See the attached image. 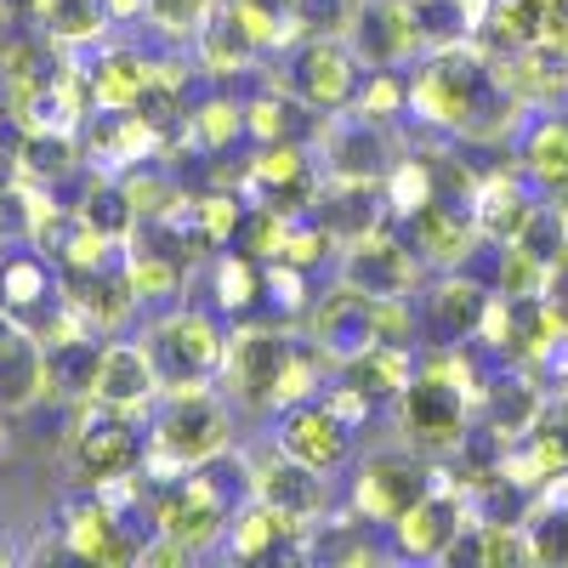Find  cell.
Masks as SVG:
<instances>
[{
    "label": "cell",
    "mask_w": 568,
    "mask_h": 568,
    "mask_svg": "<svg viewBox=\"0 0 568 568\" xmlns=\"http://www.w3.org/2000/svg\"><path fill=\"white\" fill-rule=\"evenodd\" d=\"M160 364L149 353V342H103L98 353V375H91V398L114 404V409H142L160 398Z\"/></svg>",
    "instance_id": "obj_11"
},
{
    "label": "cell",
    "mask_w": 568,
    "mask_h": 568,
    "mask_svg": "<svg viewBox=\"0 0 568 568\" xmlns=\"http://www.w3.org/2000/svg\"><path fill=\"white\" fill-rule=\"evenodd\" d=\"M313 342H318V353H329L336 364H347L353 353L375 347V296L342 284L329 302L313 307Z\"/></svg>",
    "instance_id": "obj_15"
},
{
    "label": "cell",
    "mask_w": 568,
    "mask_h": 568,
    "mask_svg": "<svg viewBox=\"0 0 568 568\" xmlns=\"http://www.w3.org/2000/svg\"><path fill=\"white\" fill-rule=\"evenodd\" d=\"M142 18H149L160 34H171V40H194L216 18V0H149Z\"/></svg>",
    "instance_id": "obj_27"
},
{
    "label": "cell",
    "mask_w": 568,
    "mask_h": 568,
    "mask_svg": "<svg viewBox=\"0 0 568 568\" xmlns=\"http://www.w3.org/2000/svg\"><path fill=\"white\" fill-rule=\"evenodd\" d=\"M433 471H426L415 455H404V449H387V455H369L364 466H358V484H353V506H358V524H382V529H393L398 517L433 489L426 484Z\"/></svg>",
    "instance_id": "obj_4"
},
{
    "label": "cell",
    "mask_w": 568,
    "mask_h": 568,
    "mask_svg": "<svg viewBox=\"0 0 568 568\" xmlns=\"http://www.w3.org/2000/svg\"><path fill=\"white\" fill-rule=\"evenodd\" d=\"M296 535H307L302 517H291V511H278V506H267V500L251 495V506H245V511H233V524H227V551H233V557H245V562H256V557L291 551Z\"/></svg>",
    "instance_id": "obj_17"
},
{
    "label": "cell",
    "mask_w": 568,
    "mask_h": 568,
    "mask_svg": "<svg viewBox=\"0 0 568 568\" xmlns=\"http://www.w3.org/2000/svg\"><path fill=\"white\" fill-rule=\"evenodd\" d=\"M18 176H29V182H63V176H74V165H80V149H74V136L69 131H23L18 136Z\"/></svg>",
    "instance_id": "obj_23"
},
{
    "label": "cell",
    "mask_w": 568,
    "mask_h": 568,
    "mask_svg": "<svg viewBox=\"0 0 568 568\" xmlns=\"http://www.w3.org/2000/svg\"><path fill=\"white\" fill-rule=\"evenodd\" d=\"M136 409H114V404H98L91 398V409L80 415L74 438H69V455H74V478L103 489V484H125L142 471V455H149V444H142L136 433Z\"/></svg>",
    "instance_id": "obj_2"
},
{
    "label": "cell",
    "mask_w": 568,
    "mask_h": 568,
    "mask_svg": "<svg viewBox=\"0 0 568 568\" xmlns=\"http://www.w3.org/2000/svg\"><path fill=\"white\" fill-rule=\"evenodd\" d=\"M194 52H200V69L205 74H240V69H251V58L262 52V45L251 40V29L233 18V12H222V18H211L200 34H194Z\"/></svg>",
    "instance_id": "obj_22"
},
{
    "label": "cell",
    "mask_w": 568,
    "mask_h": 568,
    "mask_svg": "<svg viewBox=\"0 0 568 568\" xmlns=\"http://www.w3.org/2000/svg\"><path fill=\"white\" fill-rule=\"evenodd\" d=\"M251 495L267 500V506H278V511H291V517H302L307 529H313V517H318L324 500H329L324 471L307 466V460H296L291 449H278L273 460L251 466Z\"/></svg>",
    "instance_id": "obj_13"
},
{
    "label": "cell",
    "mask_w": 568,
    "mask_h": 568,
    "mask_svg": "<svg viewBox=\"0 0 568 568\" xmlns=\"http://www.w3.org/2000/svg\"><path fill=\"white\" fill-rule=\"evenodd\" d=\"M353 109H358L364 120H375V125H387V120L409 114V80H404L398 69H375V74H364Z\"/></svg>",
    "instance_id": "obj_25"
},
{
    "label": "cell",
    "mask_w": 568,
    "mask_h": 568,
    "mask_svg": "<svg viewBox=\"0 0 568 568\" xmlns=\"http://www.w3.org/2000/svg\"><path fill=\"white\" fill-rule=\"evenodd\" d=\"M52 267L34 251H7L0 256V307L7 313H34V307H52Z\"/></svg>",
    "instance_id": "obj_21"
},
{
    "label": "cell",
    "mask_w": 568,
    "mask_h": 568,
    "mask_svg": "<svg viewBox=\"0 0 568 568\" xmlns=\"http://www.w3.org/2000/svg\"><path fill=\"white\" fill-rule=\"evenodd\" d=\"M393 165H387V136L375 120L353 114L329 131V176H375L382 182Z\"/></svg>",
    "instance_id": "obj_18"
},
{
    "label": "cell",
    "mask_w": 568,
    "mask_h": 568,
    "mask_svg": "<svg viewBox=\"0 0 568 568\" xmlns=\"http://www.w3.org/2000/svg\"><path fill=\"white\" fill-rule=\"evenodd\" d=\"M398 404H404L409 438H415L420 449H449V444L466 438V404H471V398H466V387L449 382V375H438V369L415 375Z\"/></svg>",
    "instance_id": "obj_6"
},
{
    "label": "cell",
    "mask_w": 568,
    "mask_h": 568,
    "mask_svg": "<svg viewBox=\"0 0 568 568\" xmlns=\"http://www.w3.org/2000/svg\"><path fill=\"white\" fill-rule=\"evenodd\" d=\"M342 375L353 387H364L369 398H404V387L415 382V364H409V347H393V342H375L364 353H353L342 364Z\"/></svg>",
    "instance_id": "obj_20"
},
{
    "label": "cell",
    "mask_w": 568,
    "mask_h": 568,
    "mask_svg": "<svg viewBox=\"0 0 568 568\" xmlns=\"http://www.w3.org/2000/svg\"><path fill=\"white\" fill-rule=\"evenodd\" d=\"M466 524H471V517H466V500L455 489H426L393 524V540H398L404 557H444Z\"/></svg>",
    "instance_id": "obj_14"
},
{
    "label": "cell",
    "mask_w": 568,
    "mask_h": 568,
    "mask_svg": "<svg viewBox=\"0 0 568 568\" xmlns=\"http://www.w3.org/2000/svg\"><path fill=\"white\" fill-rule=\"evenodd\" d=\"M240 136H251V125H245V109L227 103V98H211L187 114V142H194L200 154H227Z\"/></svg>",
    "instance_id": "obj_24"
},
{
    "label": "cell",
    "mask_w": 568,
    "mask_h": 568,
    "mask_svg": "<svg viewBox=\"0 0 568 568\" xmlns=\"http://www.w3.org/2000/svg\"><path fill=\"white\" fill-rule=\"evenodd\" d=\"M154 85V58L114 45L91 63V91H98V109H136V98Z\"/></svg>",
    "instance_id": "obj_19"
},
{
    "label": "cell",
    "mask_w": 568,
    "mask_h": 568,
    "mask_svg": "<svg viewBox=\"0 0 568 568\" xmlns=\"http://www.w3.org/2000/svg\"><path fill=\"white\" fill-rule=\"evenodd\" d=\"M291 336L284 329H240V336H227V382L240 393L251 409H273V393H278V369L291 358Z\"/></svg>",
    "instance_id": "obj_9"
},
{
    "label": "cell",
    "mask_w": 568,
    "mask_h": 568,
    "mask_svg": "<svg viewBox=\"0 0 568 568\" xmlns=\"http://www.w3.org/2000/svg\"><path fill=\"white\" fill-rule=\"evenodd\" d=\"M278 449H291L296 460H307L318 471H336L353 455V426H342L329 415L324 398H307V404H291L278 415Z\"/></svg>",
    "instance_id": "obj_12"
},
{
    "label": "cell",
    "mask_w": 568,
    "mask_h": 568,
    "mask_svg": "<svg viewBox=\"0 0 568 568\" xmlns=\"http://www.w3.org/2000/svg\"><path fill=\"white\" fill-rule=\"evenodd\" d=\"M524 160L546 187H568V120H546L535 131V142L524 149Z\"/></svg>",
    "instance_id": "obj_26"
},
{
    "label": "cell",
    "mask_w": 568,
    "mask_h": 568,
    "mask_svg": "<svg viewBox=\"0 0 568 568\" xmlns=\"http://www.w3.org/2000/svg\"><path fill=\"white\" fill-rule=\"evenodd\" d=\"M489 291L484 284H471L460 273H449L433 296H426V324H433L438 347H460V342H478V329L489 318Z\"/></svg>",
    "instance_id": "obj_16"
},
{
    "label": "cell",
    "mask_w": 568,
    "mask_h": 568,
    "mask_svg": "<svg viewBox=\"0 0 568 568\" xmlns=\"http://www.w3.org/2000/svg\"><path fill=\"white\" fill-rule=\"evenodd\" d=\"M149 353L160 364V382L165 387H182V382H211V375L222 369L227 358V336H222V324L200 307H182L171 318L154 324V336H149Z\"/></svg>",
    "instance_id": "obj_3"
},
{
    "label": "cell",
    "mask_w": 568,
    "mask_h": 568,
    "mask_svg": "<svg viewBox=\"0 0 568 568\" xmlns=\"http://www.w3.org/2000/svg\"><path fill=\"white\" fill-rule=\"evenodd\" d=\"M227 444H233V420H227L222 398H211L205 382L171 387V404H165V415L154 420V455L187 471V466L222 460Z\"/></svg>",
    "instance_id": "obj_1"
},
{
    "label": "cell",
    "mask_w": 568,
    "mask_h": 568,
    "mask_svg": "<svg viewBox=\"0 0 568 568\" xmlns=\"http://www.w3.org/2000/svg\"><path fill=\"white\" fill-rule=\"evenodd\" d=\"M313 211L336 233V245H353L387 227L393 200H387V182H375V176H329V187L313 194Z\"/></svg>",
    "instance_id": "obj_7"
},
{
    "label": "cell",
    "mask_w": 568,
    "mask_h": 568,
    "mask_svg": "<svg viewBox=\"0 0 568 568\" xmlns=\"http://www.w3.org/2000/svg\"><path fill=\"white\" fill-rule=\"evenodd\" d=\"M420 278V256L409 251V240H393V233H369V240H353L347 262H342V284L364 296H409V284Z\"/></svg>",
    "instance_id": "obj_10"
},
{
    "label": "cell",
    "mask_w": 568,
    "mask_h": 568,
    "mask_svg": "<svg viewBox=\"0 0 568 568\" xmlns=\"http://www.w3.org/2000/svg\"><path fill=\"white\" fill-rule=\"evenodd\" d=\"M358 85H364V63H358L353 45H342V40H307L296 52V63H291V91L313 114L353 109Z\"/></svg>",
    "instance_id": "obj_5"
},
{
    "label": "cell",
    "mask_w": 568,
    "mask_h": 568,
    "mask_svg": "<svg viewBox=\"0 0 568 568\" xmlns=\"http://www.w3.org/2000/svg\"><path fill=\"white\" fill-rule=\"evenodd\" d=\"M347 45L358 52L364 69H398L420 45L409 0H358L347 18Z\"/></svg>",
    "instance_id": "obj_8"
},
{
    "label": "cell",
    "mask_w": 568,
    "mask_h": 568,
    "mask_svg": "<svg viewBox=\"0 0 568 568\" xmlns=\"http://www.w3.org/2000/svg\"><path fill=\"white\" fill-rule=\"evenodd\" d=\"M529 535V557H568V506L540 511L535 524H524Z\"/></svg>",
    "instance_id": "obj_28"
}]
</instances>
